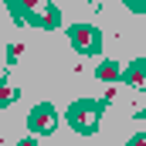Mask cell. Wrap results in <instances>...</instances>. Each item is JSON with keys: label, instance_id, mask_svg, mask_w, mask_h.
Instances as JSON below:
<instances>
[{"label": "cell", "instance_id": "8", "mask_svg": "<svg viewBox=\"0 0 146 146\" xmlns=\"http://www.w3.org/2000/svg\"><path fill=\"white\" fill-rule=\"evenodd\" d=\"M17 146H37V143H34V136H27V139H21Z\"/></svg>", "mask_w": 146, "mask_h": 146}, {"label": "cell", "instance_id": "7", "mask_svg": "<svg viewBox=\"0 0 146 146\" xmlns=\"http://www.w3.org/2000/svg\"><path fill=\"white\" fill-rule=\"evenodd\" d=\"M129 146H146V133H139V136H133V139H129Z\"/></svg>", "mask_w": 146, "mask_h": 146}, {"label": "cell", "instance_id": "2", "mask_svg": "<svg viewBox=\"0 0 146 146\" xmlns=\"http://www.w3.org/2000/svg\"><path fill=\"white\" fill-rule=\"evenodd\" d=\"M99 115H102V102H92V99H82L68 109V122H72L75 133H95L99 126Z\"/></svg>", "mask_w": 146, "mask_h": 146}, {"label": "cell", "instance_id": "4", "mask_svg": "<svg viewBox=\"0 0 146 146\" xmlns=\"http://www.w3.org/2000/svg\"><path fill=\"white\" fill-rule=\"evenodd\" d=\"M54 126H58V115L51 106H37L31 115H27V129L37 133V136H44V133H54Z\"/></svg>", "mask_w": 146, "mask_h": 146}, {"label": "cell", "instance_id": "5", "mask_svg": "<svg viewBox=\"0 0 146 146\" xmlns=\"http://www.w3.org/2000/svg\"><path fill=\"white\" fill-rule=\"evenodd\" d=\"M119 82H126V85H143V82H146V61H143V58H136V61L122 72Z\"/></svg>", "mask_w": 146, "mask_h": 146}, {"label": "cell", "instance_id": "1", "mask_svg": "<svg viewBox=\"0 0 146 146\" xmlns=\"http://www.w3.org/2000/svg\"><path fill=\"white\" fill-rule=\"evenodd\" d=\"M17 10V21H31L37 27H58V7L48 0H10Z\"/></svg>", "mask_w": 146, "mask_h": 146}, {"label": "cell", "instance_id": "9", "mask_svg": "<svg viewBox=\"0 0 146 146\" xmlns=\"http://www.w3.org/2000/svg\"><path fill=\"white\" fill-rule=\"evenodd\" d=\"M126 3H129V7H136V3H139V7H143V0H126Z\"/></svg>", "mask_w": 146, "mask_h": 146}, {"label": "cell", "instance_id": "3", "mask_svg": "<svg viewBox=\"0 0 146 146\" xmlns=\"http://www.w3.org/2000/svg\"><path fill=\"white\" fill-rule=\"evenodd\" d=\"M68 37H72V44L82 54H99V31L92 24H75L68 31Z\"/></svg>", "mask_w": 146, "mask_h": 146}, {"label": "cell", "instance_id": "6", "mask_svg": "<svg viewBox=\"0 0 146 146\" xmlns=\"http://www.w3.org/2000/svg\"><path fill=\"white\" fill-rule=\"evenodd\" d=\"M99 82H115V78H122V75H119V65H115V61H106V65H99Z\"/></svg>", "mask_w": 146, "mask_h": 146}]
</instances>
